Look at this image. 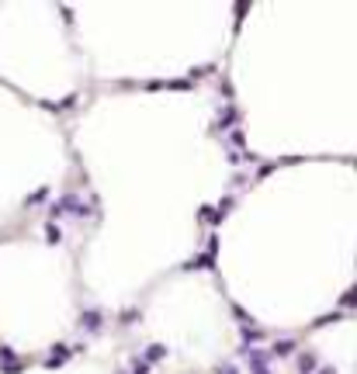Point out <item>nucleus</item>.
I'll use <instances>...</instances> for the list:
<instances>
[{"mask_svg":"<svg viewBox=\"0 0 357 374\" xmlns=\"http://www.w3.org/2000/svg\"><path fill=\"white\" fill-rule=\"evenodd\" d=\"M80 326H83L87 333H98V329H101V312H94V309L83 312V315H80Z\"/></svg>","mask_w":357,"mask_h":374,"instance_id":"obj_2","label":"nucleus"},{"mask_svg":"<svg viewBox=\"0 0 357 374\" xmlns=\"http://www.w3.org/2000/svg\"><path fill=\"white\" fill-rule=\"evenodd\" d=\"M291 350H295L291 339H278V343H274V357H291Z\"/></svg>","mask_w":357,"mask_h":374,"instance_id":"obj_4","label":"nucleus"},{"mask_svg":"<svg viewBox=\"0 0 357 374\" xmlns=\"http://www.w3.org/2000/svg\"><path fill=\"white\" fill-rule=\"evenodd\" d=\"M319 374H337V367H322V371H319Z\"/></svg>","mask_w":357,"mask_h":374,"instance_id":"obj_12","label":"nucleus"},{"mask_svg":"<svg viewBox=\"0 0 357 374\" xmlns=\"http://www.w3.org/2000/svg\"><path fill=\"white\" fill-rule=\"evenodd\" d=\"M163 357H167V347H159V343L146 347V360H163Z\"/></svg>","mask_w":357,"mask_h":374,"instance_id":"obj_5","label":"nucleus"},{"mask_svg":"<svg viewBox=\"0 0 357 374\" xmlns=\"http://www.w3.org/2000/svg\"><path fill=\"white\" fill-rule=\"evenodd\" d=\"M59 208H66L70 215H90V208H87L83 201H77V194H66V197L59 201Z\"/></svg>","mask_w":357,"mask_h":374,"instance_id":"obj_1","label":"nucleus"},{"mask_svg":"<svg viewBox=\"0 0 357 374\" xmlns=\"http://www.w3.org/2000/svg\"><path fill=\"white\" fill-rule=\"evenodd\" d=\"M253 374H267V367H264V364H253Z\"/></svg>","mask_w":357,"mask_h":374,"instance_id":"obj_11","label":"nucleus"},{"mask_svg":"<svg viewBox=\"0 0 357 374\" xmlns=\"http://www.w3.org/2000/svg\"><path fill=\"white\" fill-rule=\"evenodd\" d=\"M215 374H239V371H236V367H229V364H218Z\"/></svg>","mask_w":357,"mask_h":374,"instance_id":"obj_9","label":"nucleus"},{"mask_svg":"<svg viewBox=\"0 0 357 374\" xmlns=\"http://www.w3.org/2000/svg\"><path fill=\"white\" fill-rule=\"evenodd\" d=\"M45 236H49V243H59V229L56 225H45Z\"/></svg>","mask_w":357,"mask_h":374,"instance_id":"obj_7","label":"nucleus"},{"mask_svg":"<svg viewBox=\"0 0 357 374\" xmlns=\"http://www.w3.org/2000/svg\"><path fill=\"white\" fill-rule=\"evenodd\" d=\"M136 374H146V360H136Z\"/></svg>","mask_w":357,"mask_h":374,"instance_id":"obj_10","label":"nucleus"},{"mask_svg":"<svg viewBox=\"0 0 357 374\" xmlns=\"http://www.w3.org/2000/svg\"><path fill=\"white\" fill-rule=\"evenodd\" d=\"M11 360H14V350H11V347H0V364L11 367Z\"/></svg>","mask_w":357,"mask_h":374,"instance_id":"obj_6","label":"nucleus"},{"mask_svg":"<svg viewBox=\"0 0 357 374\" xmlns=\"http://www.w3.org/2000/svg\"><path fill=\"white\" fill-rule=\"evenodd\" d=\"M316 367V354L312 350H305V354H298V374H309Z\"/></svg>","mask_w":357,"mask_h":374,"instance_id":"obj_3","label":"nucleus"},{"mask_svg":"<svg viewBox=\"0 0 357 374\" xmlns=\"http://www.w3.org/2000/svg\"><path fill=\"white\" fill-rule=\"evenodd\" d=\"M343 305H354V309H357V288H350V291H347V298H343Z\"/></svg>","mask_w":357,"mask_h":374,"instance_id":"obj_8","label":"nucleus"}]
</instances>
